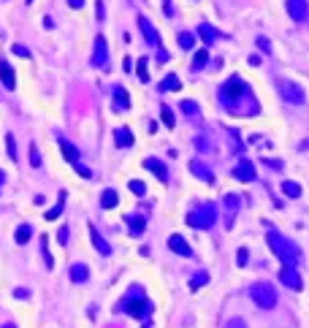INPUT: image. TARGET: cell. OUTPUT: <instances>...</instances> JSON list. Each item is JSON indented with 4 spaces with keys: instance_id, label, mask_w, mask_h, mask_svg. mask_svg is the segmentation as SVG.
Segmentation results:
<instances>
[{
    "instance_id": "cell-1",
    "label": "cell",
    "mask_w": 309,
    "mask_h": 328,
    "mask_svg": "<svg viewBox=\"0 0 309 328\" xmlns=\"http://www.w3.org/2000/svg\"><path fill=\"white\" fill-rule=\"evenodd\" d=\"M220 101H222V109L228 114H233V117H255L260 111V103H258L255 93L250 90V84L242 76H231L222 84Z\"/></svg>"
},
{
    "instance_id": "cell-2",
    "label": "cell",
    "mask_w": 309,
    "mask_h": 328,
    "mask_svg": "<svg viewBox=\"0 0 309 328\" xmlns=\"http://www.w3.org/2000/svg\"><path fill=\"white\" fill-rule=\"evenodd\" d=\"M266 241H268V247H271V252H274V255H277L279 261L285 263V266H296V263H299V258H301V250H299V244H293L290 239H285L282 233H277V231H268Z\"/></svg>"
},
{
    "instance_id": "cell-3",
    "label": "cell",
    "mask_w": 309,
    "mask_h": 328,
    "mask_svg": "<svg viewBox=\"0 0 309 328\" xmlns=\"http://www.w3.org/2000/svg\"><path fill=\"white\" fill-rule=\"evenodd\" d=\"M119 309H122V312H128L130 318L147 320L152 315V301L144 296V290H141V287H130L128 296L119 301Z\"/></svg>"
},
{
    "instance_id": "cell-4",
    "label": "cell",
    "mask_w": 309,
    "mask_h": 328,
    "mask_svg": "<svg viewBox=\"0 0 309 328\" xmlns=\"http://www.w3.org/2000/svg\"><path fill=\"white\" fill-rule=\"evenodd\" d=\"M214 222H217L214 204H204V206H198V209H193L190 215H187V225L198 228V231H206V228H211Z\"/></svg>"
},
{
    "instance_id": "cell-5",
    "label": "cell",
    "mask_w": 309,
    "mask_h": 328,
    "mask_svg": "<svg viewBox=\"0 0 309 328\" xmlns=\"http://www.w3.org/2000/svg\"><path fill=\"white\" fill-rule=\"evenodd\" d=\"M250 296H253V301L260 309L277 307V290H274V285H268V282H255V285L250 287Z\"/></svg>"
},
{
    "instance_id": "cell-6",
    "label": "cell",
    "mask_w": 309,
    "mask_h": 328,
    "mask_svg": "<svg viewBox=\"0 0 309 328\" xmlns=\"http://www.w3.org/2000/svg\"><path fill=\"white\" fill-rule=\"evenodd\" d=\"M279 93H282V101L293 103V106H301V103H304V90L296 82H290V79H279Z\"/></svg>"
},
{
    "instance_id": "cell-7",
    "label": "cell",
    "mask_w": 309,
    "mask_h": 328,
    "mask_svg": "<svg viewBox=\"0 0 309 328\" xmlns=\"http://www.w3.org/2000/svg\"><path fill=\"white\" fill-rule=\"evenodd\" d=\"M93 65H95V68H106V65H108V47H106V38H103V36H95Z\"/></svg>"
},
{
    "instance_id": "cell-8",
    "label": "cell",
    "mask_w": 309,
    "mask_h": 328,
    "mask_svg": "<svg viewBox=\"0 0 309 328\" xmlns=\"http://www.w3.org/2000/svg\"><path fill=\"white\" fill-rule=\"evenodd\" d=\"M279 282H285L290 290H301V287H304V282H301L299 272H296L293 266H282V269H279Z\"/></svg>"
},
{
    "instance_id": "cell-9",
    "label": "cell",
    "mask_w": 309,
    "mask_h": 328,
    "mask_svg": "<svg viewBox=\"0 0 309 328\" xmlns=\"http://www.w3.org/2000/svg\"><path fill=\"white\" fill-rule=\"evenodd\" d=\"M288 14H290V19H296V22H307L309 19L307 0H288Z\"/></svg>"
},
{
    "instance_id": "cell-10",
    "label": "cell",
    "mask_w": 309,
    "mask_h": 328,
    "mask_svg": "<svg viewBox=\"0 0 309 328\" xmlns=\"http://www.w3.org/2000/svg\"><path fill=\"white\" fill-rule=\"evenodd\" d=\"M233 179H239V182H253L255 179V163L242 160L239 165H233Z\"/></svg>"
},
{
    "instance_id": "cell-11",
    "label": "cell",
    "mask_w": 309,
    "mask_h": 328,
    "mask_svg": "<svg viewBox=\"0 0 309 328\" xmlns=\"http://www.w3.org/2000/svg\"><path fill=\"white\" fill-rule=\"evenodd\" d=\"M168 247L176 252V255H182V258H193V247L187 244L185 239H182L179 233H174V236H168Z\"/></svg>"
},
{
    "instance_id": "cell-12",
    "label": "cell",
    "mask_w": 309,
    "mask_h": 328,
    "mask_svg": "<svg viewBox=\"0 0 309 328\" xmlns=\"http://www.w3.org/2000/svg\"><path fill=\"white\" fill-rule=\"evenodd\" d=\"M144 168H147V171H152V174L157 176L160 182H168V168H165L163 160H157V158H147V160H144Z\"/></svg>"
},
{
    "instance_id": "cell-13",
    "label": "cell",
    "mask_w": 309,
    "mask_h": 328,
    "mask_svg": "<svg viewBox=\"0 0 309 328\" xmlns=\"http://www.w3.org/2000/svg\"><path fill=\"white\" fill-rule=\"evenodd\" d=\"M139 30L144 33L147 44H152V47H160V38H157V30H154V25L147 16H139Z\"/></svg>"
},
{
    "instance_id": "cell-14",
    "label": "cell",
    "mask_w": 309,
    "mask_h": 328,
    "mask_svg": "<svg viewBox=\"0 0 309 328\" xmlns=\"http://www.w3.org/2000/svg\"><path fill=\"white\" fill-rule=\"evenodd\" d=\"M90 239H93L95 250H98L103 258H108V255H111V244H108V241L103 239V236H101V231H98L95 225H90Z\"/></svg>"
},
{
    "instance_id": "cell-15",
    "label": "cell",
    "mask_w": 309,
    "mask_h": 328,
    "mask_svg": "<svg viewBox=\"0 0 309 328\" xmlns=\"http://www.w3.org/2000/svg\"><path fill=\"white\" fill-rule=\"evenodd\" d=\"M0 82H3V87H5V90H14V87H16L14 68L8 65V60H0Z\"/></svg>"
},
{
    "instance_id": "cell-16",
    "label": "cell",
    "mask_w": 309,
    "mask_h": 328,
    "mask_svg": "<svg viewBox=\"0 0 309 328\" xmlns=\"http://www.w3.org/2000/svg\"><path fill=\"white\" fill-rule=\"evenodd\" d=\"M57 141H60V152H62V158H65L68 163H79V149L73 147V144L68 141V139H62V136H60Z\"/></svg>"
},
{
    "instance_id": "cell-17",
    "label": "cell",
    "mask_w": 309,
    "mask_h": 328,
    "mask_svg": "<svg viewBox=\"0 0 309 328\" xmlns=\"http://www.w3.org/2000/svg\"><path fill=\"white\" fill-rule=\"evenodd\" d=\"M114 109H117V111H128L130 109V95L125 93V87L114 90Z\"/></svg>"
},
{
    "instance_id": "cell-18",
    "label": "cell",
    "mask_w": 309,
    "mask_h": 328,
    "mask_svg": "<svg viewBox=\"0 0 309 328\" xmlns=\"http://www.w3.org/2000/svg\"><path fill=\"white\" fill-rule=\"evenodd\" d=\"M125 220H128V228H130V233H133V236H141V233H144L147 220H144L141 215H128Z\"/></svg>"
},
{
    "instance_id": "cell-19",
    "label": "cell",
    "mask_w": 309,
    "mask_h": 328,
    "mask_svg": "<svg viewBox=\"0 0 309 328\" xmlns=\"http://www.w3.org/2000/svg\"><path fill=\"white\" fill-rule=\"evenodd\" d=\"M68 274H71V279H73V282H87V279H90V269H87V263H73Z\"/></svg>"
},
{
    "instance_id": "cell-20",
    "label": "cell",
    "mask_w": 309,
    "mask_h": 328,
    "mask_svg": "<svg viewBox=\"0 0 309 328\" xmlns=\"http://www.w3.org/2000/svg\"><path fill=\"white\" fill-rule=\"evenodd\" d=\"M190 171H193V174H196V176H198V179H206V182H214V174H211V171H209V168H206V165L201 163V160H193V163H190Z\"/></svg>"
},
{
    "instance_id": "cell-21",
    "label": "cell",
    "mask_w": 309,
    "mask_h": 328,
    "mask_svg": "<svg viewBox=\"0 0 309 328\" xmlns=\"http://www.w3.org/2000/svg\"><path fill=\"white\" fill-rule=\"evenodd\" d=\"M198 36H201L206 44H214L217 38H220V30H214L211 25H206V22H201V25H198Z\"/></svg>"
},
{
    "instance_id": "cell-22",
    "label": "cell",
    "mask_w": 309,
    "mask_h": 328,
    "mask_svg": "<svg viewBox=\"0 0 309 328\" xmlns=\"http://www.w3.org/2000/svg\"><path fill=\"white\" fill-rule=\"evenodd\" d=\"M179 87H182V82H179V76H176V73H168V76L160 82V93H176Z\"/></svg>"
},
{
    "instance_id": "cell-23",
    "label": "cell",
    "mask_w": 309,
    "mask_h": 328,
    "mask_svg": "<svg viewBox=\"0 0 309 328\" xmlns=\"http://www.w3.org/2000/svg\"><path fill=\"white\" fill-rule=\"evenodd\" d=\"M117 204H119V195H117V190L106 187V190H103V195H101V206H103V209H114Z\"/></svg>"
},
{
    "instance_id": "cell-24",
    "label": "cell",
    "mask_w": 309,
    "mask_h": 328,
    "mask_svg": "<svg viewBox=\"0 0 309 328\" xmlns=\"http://www.w3.org/2000/svg\"><path fill=\"white\" fill-rule=\"evenodd\" d=\"M114 141H117V147H133V133H130L128 128H119V130H114Z\"/></svg>"
},
{
    "instance_id": "cell-25",
    "label": "cell",
    "mask_w": 309,
    "mask_h": 328,
    "mask_svg": "<svg viewBox=\"0 0 309 328\" xmlns=\"http://www.w3.org/2000/svg\"><path fill=\"white\" fill-rule=\"evenodd\" d=\"M62 206H65V190H62V193H60V198H57L54 209H49V212H47V215H44V217H47L49 222H52V220H57V217L62 215Z\"/></svg>"
},
{
    "instance_id": "cell-26",
    "label": "cell",
    "mask_w": 309,
    "mask_h": 328,
    "mask_svg": "<svg viewBox=\"0 0 309 328\" xmlns=\"http://www.w3.org/2000/svg\"><path fill=\"white\" fill-rule=\"evenodd\" d=\"M206 62H209V52H206V49H198L196 57H193V65H190V68H193V71H201Z\"/></svg>"
},
{
    "instance_id": "cell-27",
    "label": "cell",
    "mask_w": 309,
    "mask_h": 328,
    "mask_svg": "<svg viewBox=\"0 0 309 328\" xmlns=\"http://www.w3.org/2000/svg\"><path fill=\"white\" fill-rule=\"evenodd\" d=\"M30 236H33V225H19L16 228V244H27V241H30Z\"/></svg>"
},
{
    "instance_id": "cell-28",
    "label": "cell",
    "mask_w": 309,
    "mask_h": 328,
    "mask_svg": "<svg viewBox=\"0 0 309 328\" xmlns=\"http://www.w3.org/2000/svg\"><path fill=\"white\" fill-rule=\"evenodd\" d=\"M182 111H185L187 117H193V119L201 117V109H198V103H196V101H182Z\"/></svg>"
},
{
    "instance_id": "cell-29",
    "label": "cell",
    "mask_w": 309,
    "mask_h": 328,
    "mask_svg": "<svg viewBox=\"0 0 309 328\" xmlns=\"http://www.w3.org/2000/svg\"><path fill=\"white\" fill-rule=\"evenodd\" d=\"M206 282H209V274H206V272H196V274H193V279H190V290H201Z\"/></svg>"
},
{
    "instance_id": "cell-30",
    "label": "cell",
    "mask_w": 309,
    "mask_h": 328,
    "mask_svg": "<svg viewBox=\"0 0 309 328\" xmlns=\"http://www.w3.org/2000/svg\"><path fill=\"white\" fill-rule=\"evenodd\" d=\"M282 193L288 195V198H299V195H301V185H299V182H282Z\"/></svg>"
},
{
    "instance_id": "cell-31",
    "label": "cell",
    "mask_w": 309,
    "mask_h": 328,
    "mask_svg": "<svg viewBox=\"0 0 309 328\" xmlns=\"http://www.w3.org/2000/svg\"><path fill=\"white\" fill-rule=\"evenodd\" d=\"M136 73H139V82H150V68H147V57H139V62H136Z\"/></svg>"
},
{
    "instance_id": "cell-32",
    "label": "cell",
    "mask_w": 309,
    "mask_h": 328,
    "mask_svg": "<svg viewBox=\"0 0 309 328\" xmlns=\"http://www.w3.org/2000/svg\"><path fill=\"white\" fill-rule=\"evenodd\" d=\"M176 41H179L182 49H193V47H196V36H193V33H187V30H182Z\"/></svg>"
},
{
    "instance_id": "cell-33",
    "label": "cell",
    "mask_w": 309,
    "mask_h": 328,
    "mask_svg": "<svg viewBox=\"0 0 309 328\" xmlns=\"http://www.w3.org/2000/svg\"><path fill=\"white\" fill-rule=\"evenodd\" d=\"M160 117H163V125H165V128H174V125H176V119H174V111H171V109L165 106V103L160 106Z\"/></svg>"
},
{
    "instance_id": "cell-34",
    "label": "cell",
    "mask_w": 309,
    "mask_h": 328,
    "mask_svg": "<svg viewBox=\"0 0 309 328\" xmlns=\"http://www.w3.org/2000/svg\"><path fill=\"white\" fill-rule=\"evenodd\" d=\"M30 165L41 168V149H38V144H30Z\"/></svg>"
},
{
    "instance_id": "cell-35",
    "label": "cell",
    "mask_w": 309,
    "mask_h": 328,
    "mask_svg": "<svg viewBox=\"0 0 309 328\" xmlns=\"http://www.w3.org/2000/svg\"><path fill=\"white\" fill-rule=\"evenodd\" d=\"M5 152H8V158L16 163V158H19V155H16V144H14V136H11V133L5 136Z\"/></svg>"
},
{
    "instance_id": "cell-36",
    "label": "cell",
    "mask_w": 309,
    "mask_h": 328,
    "mask_svg": "<svg viewBox=\"0 0 309 328\" xmlns=\"http://www.w3.org/2000/svg\"><path fill=\"white\" fill-rule=\"evenodd\" d=\"M41 252H44V263H47V269H52V266H54V261H52V255H49V239H47V236L41 239Z\"/></svg>"
},
{
    "instance_id": "cell-37",
    "label": "cell",
    "mask_w": 309,
    "mask_h": 328,
    "mask_svg": "<svg viewBox=\"0 0 309 328\" xmlns=\"http://www.w3.org/2000/svg\"><path fill=\"white\" fill-rule=\"evenodd\" d=\"M128 187H130V193H133V195H147V185L141 179H133Z\"/></svg>"
},
{
    "instance_id": "cell-38",
    "label": "cell",
    "mask_w": 309,
    "mask_h": 328,
    "mask_svg": "<svg viewBox=\"0 0 309 328\" xmlns=\"http://www.w3.org/2000/svg\"><path fill=\"white\" fill-rule=\"evenodd\" d=\"M225 206L231 209V217H233V215H236V209H239V198H236V195H231V193H228V195H225Z\"/></svg>"
},
{
    "instance_id": "cell-39",
    "label": "cell",
    "mask_w": 309,
    "mask_h": 328,
    "mask_svg": "<svg viewBox=\"0 0 309 328\" xmlns=\"http://www.w3.org/2000/svg\"><path fill=\"white\" fill-rule=\"evenodd\" d=\"M247 261H250V250H247V247H242V250L236 252V263H239V266H247Z\"/></svg>"
},
{
    "instance_id": "cell-40",
    "label": "cell",
    "mask_w": 309,
    "mask_h": 328,
    "mask_svg": "<svg viewBox=\"0 0 309 328\" xmlns=\"http://www.w3.org/2000/svg\"><path fill=\"white\" fill-rule=\"evenodd\" d=\"M11 52H14L16 57H30V49L22 47V44H14V47H11Z\"/></svg>"
},
{
    "instance_id": "cell-41",
    "label": "cell",
    "mask_w": 309,
    "mask_h": 328,
    "mask_svg": "<svg viewBox=\"0 0 309 328\" xmlns=\"http://www.w3.org/2000/svg\"><path fill=\"white\" fill-rule=\"evenodd\" d=\"M222 328H247V323H244L242 318H231V320H228V323L222 326Z\"/></svg>"
},
{
    "instance_id": "cell-42",
    "label": "cell",
    "mask_w": 309,
    "mask_h": 328,
    "mask_svg": "<svg viewBox=\"0 0 309 328\" xmlns=\"http://www.w3.org/2000/svg\"><path fill=\"white\" fill-rule=\"evenodd\" d=\"M68 231H71L68 225H62L60 231H57V241H60V244H68Z\"/></svg>"
},
{
    "instance_id": "cell-43",
    "label": "cell",
    "mask_w": 309,
    "mask_h": 328,
    "mask_svg": "<svg viewBox=\"0 0 309 328\" xmlns=\"http://www.w3.org/2000/svg\"><path fill=\"white\" fill-rule=\"evenodd\" d=\"M73 168H76V171H79V174H82V176H84V179H90V176H93V171H90V168H87V165H82V163H73Z\"/></svg>"
},
{
    "instance_id": "cell-44",
    "label": "cell",
    "mask_w": 309,
    "mask_h": 328,
    "mask_svg": "<svg viewBox=\"0 0 309 328\" xmlns=\"http://www.w3.org/2000/svg\"><path fill=\"white\" fill-rule=\"evenodd\" d=\"M168 57H171L168 52H165L163 47H157V60H160V62H168Z\"/></svg>"
},
{
    "instance_id": "cell-45",
    "label": "cell",
    "mask_w": 309,
    "mask_h": 328,
    "mask_svg": "<svg viewBox=\"0 0 309 328\" xmlns=\"http://www.w3.org/2000/svg\"><path fill=\"white\" fill-rule=\"evenodd\" d=\"M14 296H16V298H19V301H25V298H27V296H30V293H27V290H25V287H16V290H14Z\"/></svg>"
},
{
    "instance_id": "cell-46",
    "label": "cell",
    "mask_w": 309,
    "mask_h": 328,
    "mask_svg": "<svg viewBox=\"0 0 309 328\" xmlns=\"http://www.w3.org/2000/svg\"><path fill=\"white\" fill-rule=\"evenodd\" d=\"M196 147L201 149V152H206V149H209V144H206V139H196Z\"/></svg>"
},
{
    "instance_id": "cell-47",
    "label": "cell",
    "mask_w": 309,
    "mask_h": 328,
    "mask_svg": "<svg viewBox=\"0 0 309 328\" xmlns=\"http://www.w3.org/2000/svg\"><path fill=\"white\" fill-rule=\"evenodd\" d=\"M68 5H71V8H82L84 0H68Z\"/></svg>"
},
{
    "instance_id": "cell-48",
    "label": "cell",
    "mask_w": 309,
    "mask_h": 328,
    "mask_svg": "<svg viewBox=\"0 0 309 328\" xmlns=\"http://www.w3.org/2000/svg\"><path fill=\"white\" fill-rule=\"evenodd\" d=\"M250 65H253V68H258V65H260V57H258V55H253V57H250Z\"/></svg>"
},
{
    "instance_id": "cell-49",
    "label": "cell",
    "mask_w": 309,
    "mask_h": 328,
    "mask_svg": "<svg viewBox=\"0 0 309 328\" xmlns=\"http://www.w3.org/2000/svg\"><path fill=\"white\" fill-rule=\"evenodd\" d=\"M3 185H5V171L0 168V187H3Z\"/></svg>"
},
{
    "instance_id": "cell-50",
    "label": "cell",
    "mask_w": 309,
    "mask_h": 328,
    "mask_svg": "<svg viewBox=\"0 0 309 328\" xmlns=\"http://www.w3.org/2000/svg\"><path fill=\"white\" fill-rule=\"evenodd\" d=\"M0 328H16L14 323H5V326H0Z\"/></svg>"
},
{
    "instance_id": "cell-51",
    "label": "cell",
    "mask_w": 309,
    "mask_h": 328,
    "mask_svg": "<svg viewBox=\"0 0 309 328\" xmlns=\"http://www.w3.org/2000/svg\"><path fill=\"white\" fill-rule=\"evenodd\" d=\"M144 328H150V320H147V323H144Z\"/></svg>"
},
{
    "instance_id": "cell-52",
    "label": "cell",
    "mask_w": 309,
    "mask_h": 328,
    "mask_svg": "<svg viewBox=\"0 0 309 328\" xmlns=\"http://www.w3.org/2000/svg\"><path fill=\"white\" fill-rule=\"evenodd\" d=\"M27 3H33V0H27Z\"/></svg>"
}]
</instances>
